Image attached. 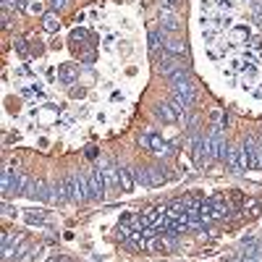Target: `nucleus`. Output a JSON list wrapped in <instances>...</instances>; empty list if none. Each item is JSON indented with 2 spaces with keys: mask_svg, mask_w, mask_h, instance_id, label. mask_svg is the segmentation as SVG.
<instances>
[{
  "mask_svg": "<svg viewBox=\"0 0 262 262\" xmlns=\"http://www.w3.org/2000/svg\"><path fill=\"white\" fill-rule=\"evenodd\" d=\"M3 212H6V217H16V215H13V207H11L8 202L3 205Z\"/></svg>",
  "mask_w": 262,
  "mask_h": 262,
  "instance_id": "26",
  "label": "nucleus"
},
{
  "mask_svg": "<svg viewBox=\"0 0 262 262\" xmlns=\"http://www.w3.org/2000/svg\"><path fill=\"white\" fill-rule=\"evenodd\" d=\"M155 116L160 118V121H165V123H176V121H181L184 116L173 107L170 102H163V105H158V111H155Z\"/></svg>",
  "mask_w": 262,
  "mask_h": 262,
  "instance_id": "8",
  "label": "nucleus"
},
{
  "mask_svg": "<svg viewBox=\"0 0 262 262\" xmlns=\"http://www.w3.org/2000/svg\"><path fill=\"white\" fill-rule=\"evenodd\" d=\"M76 74H79V71L74 69V66H63V69L58 71V81H60V84H74V81H76Z\"/></svg>",
  "mask_w": 262,
  "mask_h": 262,
  "instance_id": "14",
  "label": "nucleus"
},
{
  "mask_svg": "<svg viewBox=\"0 0 262 262\" xmlns=\"http://www.w3.org/2000/svg\"><path fill=\"white\" fill-rule=\"evenodd\" d=\"M50 6H53V11H60L66 6V0H50Z\"/></svg>",
  "mask_w": 262,
  "mask_h": 262,
  "instance_id": "25",
  "label": "nucleus"
},
{
  "mask_svg": "<svg viewBox=\"0 0 262 262\" xmlns=\"http://www.w3.org/2000/svg\"><path fill=\"white\" fill-rule=\"evenodd\" d=\"M21 97H27V100H32V97H45V86H42L39 81H37V84H29V86H21Z\"/></svg>",
  "mask_w": 262,
  "mask_h": 262,
  "instance_id": "12",
  "label": "nucleus"
},
{
  "mask_svg": "<svg viewBox=\"0 0 262 262\" xmlns=\"http://www.w3.org/2000/svg\"><path fill=\"white\" fill-rule=\"evenodd\" d=\"M191 158L196 168H205L212 163V147H210V137L207 134H196L194 144H191Z\"/></svg>",
  "mask_w": 262,
  "mask_h": 262,
  "instance_id": "3",
  "label": "nucleus"
},
{
  "mask_svg": "<svg viewBox=\"0 0 262 262\" xmlns=\"http://www.w3.org/2000/svg\"><path fill=\"white\" fill-rule=\"evenodd\" d=\"M48 262H71V259H69V257H63V254H58V257H50Z\"/></svg>",
  "mask_w": 262,
  "mask_h": 262,
  "instance_id": "27",
  "label": "nucleus"
},
{
  "mask_svg": "<svg viewBox=\"0 0 262 262\" xmlns=\"http://www.w3.org/2000/svg\"><path fill=\"white\" fill-rule=\"evenodd\" d=\"M86 189H90V200H105V179H102V170L95 168V170H86Z\"/></svg>",
  "mask_w": 262,
  "mask_h": 262,
  "instance_id": "4",
  "label": "nucleus"
},
{
  "mask_svg": "<svg viewBox=\"0 0 262 262\" xmlns=\"http://www.w3.org/2000/svg\"><path fill=\"white\" fill-rule=\"evenodd\" d=\"M238 155H242V144H238V147H228L226 165H228L231 170H238Z\"/></svg>",
  "mask_w": 262,
  "mask_h": 262,
  "instance_id": "15",
  "label": "nucleus"
},
{
  "mask_svg": "<svg viewBox=\"0 0 262 262\" xmlns=\"http://www.w3.org/2000/svg\"><path fill=\"white\" fill-rule=\"evenodd\" d=\"M13 48H16L21 55H27V42H24V39H16V42H13Z\"/></svg>",
  "mask_w": 262,
  "mask_h": 262,
  "instance_id": "24",
  "label": "nucleus"
},
{
  "mask_svg": "<svg viewBox=\"0 0 262 262\" xmlns=\"http://www.w3.org/2000/svg\"><path fill=\"white\" fill-rule=\"evenodd\" d=\"M118 186H121V191H131V189L137 186L131 168H121V165H118Z\"/></svg>",
  "mask_w": 262,
  "mask_h": 262,
  "instance_id": "10",
  "label": "nucleus"
},
{
  "mask_svg": "<svg viewBox=\"0 0 262 262\" xmlns=\"http://www.w3.org/2000/svg\"><path fill=\"white\" fill-rule=\"evenodd\" d=\"M24 6H29L27 0H3V11H16V13H21V11H24Z\"/></svg>",
  "mask_w": 262,
  "mask_h": 262,
  "instance_id": "18",
  "label": "nucleus"
},
{
  "mask_svg": "<svg viewBox=\"0 0 262 262\" xmlns=\"http://www.w3.org/2000/svg\"><path fill=\"white\" fill-rule=\"evenodd\" d=\"M13 179H16V173L11 170V168H3V194L11 189V184H13Z\"/></svg>",
  "mask_w": 262,
  "mask_h": 262,
  "instance_id": "21",
  "label": "nucleus"
},
{
  "mask_svg": "<svg viewBox=\"0 0 262 262\" xmlns=\"http://www.w3.org/2000/svg\"><path fill=\"white\" fill-rule=\"evenodd\" d=\"M139 144H142L144 149H149L152 155H158V158L173 155V147L158 134V131H142V134H139Z\"/></svg>",
  "mask_w": 262,
  "mask_h": 262,
  "instance_id": "2",
  "label": "nucleus"
},
{
  "mask_svg": "<svg viewBox=\"0 0 262 262\" xmlns=\"http://www.w3.org/2000/svg\"><path fill=\"white\" fill-rule=\"evenodd\" d=\"M160 29L168 32V34H176L181 29V21L173 13V8H160Z\"/></svg>",
  "mask_w": 262,
  "mask_h": 262,
  "instance_id": "7",
  "label": "nucleus"
},
{
  "mask_svg": "<svg viewBox=\"0 0 262 262\" xmlns=\"http://www.w3.org/2000/svg\"><path fill=\"white\" fill-rule=\"evenodd\" d=\"M252 168L262 170V144L259 142H252Z\"/></svg>",
  "mask_w": 262,
  "mask_h": 262,
  "instance_id": "16",
  "label": "nucleus"
},
{
  "mask_svg": "<svg viewBox=\"0 0 262 262\" xmlns=\"http://www.w3.org/2000/svg\"><path fill=\"white\" fill-rule=\"evenodd\" d=\"M252 137L247 142H242V155H238V170H249L252 168Z\"/></svg>",
  "mask_w": 262,
  "mask_h": 262,
  "instance_id": "9",
  "label": "nucleus"
},
{
  "mask_svg": "<svg viewBox=\"0 0 262 262\" xmlns=\"http://www.w3.org/2000/svg\"><path fill=\"white\" fill-rule=\"evenodd\" d=\"M27 11L34 13V16H45V3H42V0H29V8Z\"/></svg>",
  "mask_w": 262,
  "mask_h": 262,
  "instance_id": "20",
  "label": "nucleus"
},
{
  "mask_svg": "<svg viewBox=\"0 0 262 262\" xmlns=\"http://www.w3.org/2000/svg\"><path fill=\"white\" fill-rule=\"evenodd\" d=\"M170 90H173V95H179V97H184L189 105H194V100H196V86H194L191 79H184V81L170 84Z\"/></svg>",
  "mask_w": 262,
  "mask_h": 262,
  "instance_id": "6",
  "label": "nucleus"
},
{
  "mask_svg": "<svg viewBox=\"0 0 262 262\" xmlns=\"http://www.w3.org/2000/svg\"><path fill=\"white\" fill-rule=\"evenodd\" d=\"M210 121L217 123V126H228V113L226 111H212L210 113Z\"/></svg>",
  "mask_w": 262,
  "mask_h": 262,
  "instance_id": "19",
  "label": "nucleus"
},
{
  "mask_svg": "<svg viewBox=\"0 0 262 262\" xmlns=\"http://www.w3.org/2000/svg\"><path fill=\"white\" fill-rule=\"evenodd\" d=\"M231 37H233V39H247V37H249V27H236Z\"/></svg>",
  "mask_w": 262,
  "mask_h": 262,
  "instance_id": "23",
  "label": "nucleus"
},
{
  "mask_svg": "<svg viewBox=\"0 0 262 262\" xmlns=\"http://www.w3.org/2000/svg\"><path fill=\"white\" fill-rule=\"evenodd\" d=\"M147 173H149V186H160L168 181V176H165L168 170H163V168H147Z\"/></svg>",
  "mask_w": 262,
  "mask_h": 262,
  "instance_id": "13",
  "label": "nucleus"
},
{
  "mask_svg": "<svg viewBox=\"0 0 262 262\" xmlns=\"http://www.w3.org/2000/svg\"><path fill=\"white\" fill-rule=\"evenodd\" d=\"M131 173H134L137 186H149V173H147V168H131Z\"/></svg>",
  "mask_w": 262,
  "mask_h": 262,
  "instance_id": "17",
  "label": "nucleus"
},
{
  "mask_svg": "<svg viewBox=\"0 0 262 262\" xmlns=\"http://www.w3.org/2000/svg\"><path fill=\"white\" fill-rule=\"evenodd\" d=\"M63 181L66 189V200L69 202H84L90 200V189H86V173H69Z\"/></svg>",
  "mask_w": 262,
  "mask_h": 262,
  "instance_id": "1",
  "label": "nucleus"
},
{
  "mask_svg": "<svg viewBox=\"0 0 262 262\" xmlns=\"http://www.w3.org/2000/svg\"><path fill=\"white\" fill-rule=\"evenodd\" d=\"M97 168L102 170V179H105V186L107 189H121L118 186V165H113L107 158H100V165Z\"/></svg>",
  "mask_w": 262,
  "mask_h": 262,
  "instance_id": "5",
  "label": "nucleus"
},
{
  "mask_svg": "<svg viewBox=\"0 0 262 262\" xmlns=\"http://www.w3.org/2000/svg\"><path fill=\"white\" fill-rule=\"evenodd\" d=\"M58 27H60V21H58V11H50V13H45L42 16V29L45 32H58Z\"/></svg>",
  "mask_w": 262,
  "mask_h": 262,
  "instance_id": "11",
  "label": "nucleus"
},
{
  "mask_svg": "<svg viewBox=\"0 0 262 262\" xmlns=\"http://www.w3.org/2000/svg\"><path fill=\"white\" fill-rule=\"evenodd\" d=\"M27 223H32V226H42V223H45V221H42V215L39 212H27Z\"/></svg>",
  "mask_w": 262,
  "mask_h": 262,
  "instance_id": "22",
  "label": "nucleus"
}]
</instances>
